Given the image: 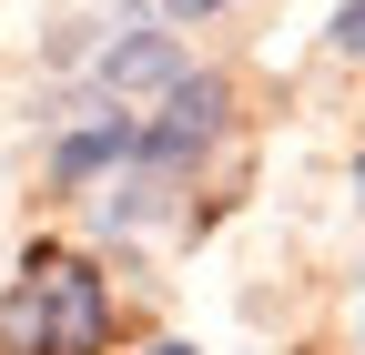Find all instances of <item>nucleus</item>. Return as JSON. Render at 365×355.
Returning <instances> with one entry per match:
<instances>
[{
  "label": "nucleus",
  "instance_id": "nucleus-1",
  "mask_svg": "<svg viewBox=\"0 0 365 355\" xmlns=\"http://www.w3.org/2000/svg\"><path fill=\"white\" fill-rule=\"evenodd\" d=\"M102 335H112V294L71 254H41L31 274L0 294V345L11 355H102Z\"/></svg>",
  "mask_w": 365,
  "mask_h": 355
},
{
  "label": "nucleus",
  "instance_id": "nucleus-2",
  "mask_svg": "<svg viewBox=\"0 0 365 355\" xmlns=\"http://www.w3.org/2000/svg\"><path fill=\"white\" fill-rule=\"evenodd\" d=\"M213 132H223V81H213V71H203V81L182 71V81H173V102H163V122H153V132H132V153H143L153 173H173L182 153H203Z\"/></svg>",
  "mask_w": 365,
  "mask_h": 355
},
{
  "label": "nucleus",
  "instance_id": "nucleus-3",
  "mask_svg": "<svg viewBox=\"0 0 365 355\" xmlns=\"http://www.w3.org/2000/svg\"><path fill=\"white\" fill-rule=\"evenodd\" d=\"M173 81H182V51H173L163 31H132V41L102 51V92H112V102H122V92H173Z\"/></svg>",
  "mask_w": 365,
  "mask_h": 355
},
{
  "label": "nucleus",
  "instance_id": "nucleus-4",
  "mask_svg": "<svg viewBox=\"0 0 365 355\" xmlns=\"http://www.w3.org/2000/svg\"><path fill=\"white\" fill-rule=\"evenodd\" d=\"M122 153H132V122H122V102H112L91 132H71V143L51 153V173H61V183H91V173H102V163H122Z\"/></svg>",
  "mask_w": 365,
  "mask_h": 355
},
{
  "label": "nucleus",
  "instance_id": "nucleus-5",
  "mask_svg": "<svg viewBox=\"0 0 365 355\" xmlns=\"http://www.w3.org/2000/svg\"><path fill=\"white\" fill-rule=\"evenodd\" d=\"M163 213V173H143V183H122V193H102V224H153Z\"/></svg>",
  "mask_w": 365,
  "mask_h": 355
},
{
  "label": "nucleus",
  "instance_id": "nucleus-6",
  "mask_svg": "<svg viewBox=\"0 0 365 355\" xmlns=\"http://www.w3.org/2000/svg\"><path fill=\"white\" fill-rule=\"evenodd\" d=\"M335 51H355V61H365V0H345V21H335Z\"/></svg>",
  "mask_w": 365,
  "mask_h": 355
},
{
  "label": "nucleus",
  "instance_id": "nucleus-7",
  "mask_svg": "<svg viewBox=\"0 0 365 355\" xmlns=\"http://www.w3.org/2000/svg\"><path fill=\"white\" fill-rule=\"evenodd\" d=\"M173 11H182V21H203V11H223V0H173Z\"/></svg>",
  "mask_w": 365,
  "mask_h": 355
},
{
  "label": "nucleus",
  "instance_id": "nucleus-8",
  "mask_svg": "<svg viewBox=\"0 0 365 355\" xmlns=\"http://www.w3.org/2000/svg\"><path fill=\"white\" fill-rule=\"evenodd\" d=\"M153 355H193V345H153Z\"/></svg>",
  "mask_w": 365,
  "mask_h": 355
},
{
  "label": "nucleus",
  "instance_id": "nucleus-9",
  "mask_svg": "<svg viewBox=\"0 0 365 355\" xmlns=\"http://www.w3.org/2000/svg\"><path fill=\"white\" fill-rule=\"evenodd\" d=\"M355 203H365V163H355Z\"/></svg>",
  "mask_w": 365,
  "mask_h": 355
}]
</instances>
